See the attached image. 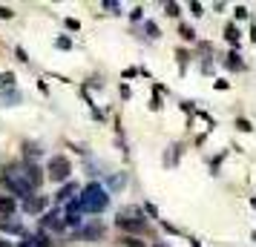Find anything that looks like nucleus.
Segmentation results:
<instances>
[{
    "label": "nucleus",
    "instance_id": "9d476101",
    "mask_svg": "<svg viewBox=\"0 0 256 247\" xmlns=\"http://www.w3.org/2000/svg\"><path fill=\"white\" fill-rule=\"evenodd\" d=\"M84 239H101L104 236V224H90V227H84L81 230Z\"/></svg>",
    "mask_w": 256,
    "mask_h": 247
},
{
    "label": "nucleus",
    "instance_id": "6ab92c4d",
    "mask_svg": "<svg viewBox=\"0 0 256 247\" xmlns=\"http://www.w3.org/2000/svg\"><path fill=\"white\" fill-rule=\"evenodd\" d=\"M0 81H3V89H6V86H12V83H14V72H3V75H0Z\"/></svg>",
    "mask_w": 256,
    "mask_h": 247
},
{
    "label": "nucleus",
    "instance_id": "bb28decb",
    "mask_svg": "<svg viewBox=\"0 0 256 247\" xmlns=\"http://www.w3.org/2000/svg\"><path fill=\"white\" fill-rule=\"evenodd\" d=\"M236 17H239V20H242V17H248V9H244V6H236Z\"/></svg>",
    "mask_w": 256,
    "mask_h": 247
},
{
    "label": "nucleus",
    "instance_id": "cd10ccee",
    "mask_svg": "<svg viewBox=\"0 0 256 247\" xmlns=\"http://www.w3.org/2000/svg\"><path fill=\"white\" fill-rule=\"evenodd\" d=\"M14 52H18V58L24 60V63H26V60H29V58H26V49H24V46H18V49H14Z\"/></svg>",
    "mask_w": 256,
    "mask_h": 247
},
{
    "label": "nucleus",
    "instance_id": "a878e982",
    "mask_svg": "<svg viewBox=\"0 0 256 247\" xmlns=\"http://www.w3.org/2000/svg\"><path fill=\"white\" fill-rule=\"evenodd\" d=\"M190 9H193V14H204V12H202V3H196V0L190 3Z\"/></svg>",
    "mask_w": 256,
    "mask_h": 247
},
{
    "label": "nucleus",
    "instance_id": "f3484780",
    "mask_svg": "<svg viewBox=\"0 0 256 247\" xmlns=\"http://www.w3.org/2000/svg\"><path fill=\"white\" fill-rule=\"evenodd\" d=\"M236 130H242V132H250L254 127H250V121H248V118H236Z\"/></svg>",
    "mask_w": 256,
    "mask_h": 247
},
{
    "label": "nucleus",
    "instance_id": "aec40b11",
    "mask_svg": "<svg viewBox=\"0 0 256 247\" xmlns=\"http://www.w3.org/2000/svg\"><path fill=\"white\" fill-rule=\"evenodd\" d=\"M164 12L170 14V17H178V3H167V6H164Z\"/></svg>",
    "mask_w": 256,
    "mask_h": 247
},
{
    "label": "nucleus",
    "instance_id": "6e6552de",
    "mask_svg": "<svg viewBox=\"0 0 256 247\" xmlns=\"http://www.w3.org/2000/svg\"><path fill=\"white\" fill-rule=\"evenodd\" d=\"M44 227H52V230H60L64 227V219H60V213L58 210H52V213H44Z\"/></svg>",
    "mask_w": 256,
    "mask_h": 247
},
{
    "label": "nucleus",
    "instance_id": "f8f14e48",
    "mask_svg": "<svg viewBox=\"0 0 256 247\" xmlns=\"http://www.w3.org/2000/svg\"><path fill=\"white\" fill-rule=\"evenodd\" d=\"M75 193H78V184H72V181H70V184H64V190L58 193V201H70Z\"/></svg>",
    "mask_w": 256,
    "mask_h": 247
},
{
    "label": "nucleus",
    "instance_id": "412c9836",
    "mask_svg": "<svg viewBox=\"0 0 256 247\" xmlns=\"http://www.w3.org/2000/svg\"><path fill=\"white\" fill-rule=\"evenodd\" d=\"M228 66H230V69H242L244 63H242L239 58H236V55H230V60H228Z\"/></svg>",
    "mask_w": 256,
    "mask_h": 247
},
{
    "label": "nucleus",
    "instance_id": "393cba45",
    "mask_svg": "<svg viewBox=\"0 0 256 247\" xmlns=\"http://www.w3.org/2000/svg\"><path fill=\"white\" fill-rule=\"evenodd\" d=\"M24 150H26V155H38V153H40V150H38V144H26Z\"/></svg>",
    "mask_w": 256,
    "mask_h": 247
},
{
    "label": "nucleus",
    "instance_id": "0eeeda50",
    "mask_svg": "<svg viewBox=\"0 0 256 247\" xmlns=\"http://www.w3.org/2000/svg\"><path fill=\"white\" fill-rule=\"evenodd\" d=\"M24 170H26V181H29V187L38 190V187H40V181H44V176H40V167L29 161V164H24Z\"/></svg>",
    "mask_w": 256,
    "mask_h": 247
},
{
    "label": "nucleus",
    "instance_id": "c756f323",
    "mask_svg": "<svg viewBox=\"0 0 256 247\" xmlns=\"http://www.w3.org/2000/svg\"><path fill=\"white\" fill-rule=\"evenodd\" d=\"M250 35H254V43H256V26H254V32H250Z\"/></svg>",
    "mask_w": 256,
    "mask_h": 247
},
{
    "label": "nucleus",
    "instance_id": "20e7f679",
    "mask_svg": "<svg viewBox=\"0 0 256 247\" xmlns=\"http://www.w3.org/2000/svg\"><path fill=\"white\" fill-rule=\"evenodd\" d=\"M70 173H72L70 158H64V155H52V158H49V178H52V181H66Z\"/></svg>",
    "mask_w": 256,
    "mask_h": 247
},
{
    "label": "nucleus",
    "instance_id": "7ed1b4c3",
    "mask_svg": "<svg viewBox=\"0 0 256 247\" xmlns=\"http://www.w3.org/2000/svg\"><path fill=\"white\" fill-rule=\"evenodd\" d=\"M118 230H124V233L136 236V233H144L147 230V219H144V210H138V207H127V210L118 213Z\"/></svg>",
    "mask_w": 256,
    "mask_h": 247
},
{
    "label": "nucleus",
    "instance_id": "9b49d317",
    "mask_svg": "<svg viewBox=\"0 0 256 247\" xmlns=\"http://www.w3.org/2000/svg\"><path fill=\"white\" fill-rule=\"evenodd\" d=\"M0 230H3V233H9V236H14V233H24V227H20V222H6V219L0 222Z\"/></svg>",
    "mask_w": 256,
    "mask_h": 247
},
{
    "label": "nucleus",
    "instance_id": "ddd939ff",
    "mask_svg": "<svg viewBox=\"0 0 256 247\" xmlns=\"http://www.w3.org/2000/svg\"><path fill=\"white\" fill-rule=\"evenodd\" d=\"M224 37H228V43H233V46H239V29H236V26H228V29H224Z\"/></svg>",
    "mask_w": 256,
    "mask_h": 247
},
{
    "label": "nucleus",
    "instance_id": "423d86ee",
    "mask_svg": "<svg viewBox=\"0 0 256 247\" xmlns=\"http://www.w3.org/2000/svg\"><path fill=\"white\" fill-rule=\"evenodd\" d=\"M66 227H81L84 219H81V207H78V201H72L70 207H66V219H64Z\"/></svg>",
    "mask_w": 256,
    "mask_h": 247
},
{
    "label": "nucleus",
    "instance_id": "f03ea898",
    "mask_svg": "<svg viewBox=\"0 0 256 247\" xmlns=\"http://www.w3.org/2000/svg\"><path fill=\"white\" fill-rule=\"evenodd\" d=\"M0 181H3V187L9 190L12 196H26L29 199V181H26V170L24 164H9L3 167V176H0Z\"/></svg>",
    "mask_w": 256,
    "mask_h": 247
},
{
    "label": "nucleus",
    "instance_id": "1a4fd4ad",
    "mask_svg": "<svg viewBox=\"0 0 256 247\" xmlns=\"http://www.w3.org/2000/svg\"><path fill=\"white\" fill-rule=\"evenodd\" d=\"M14 210H18V201H14L12 196H0V213H3V216H12Z\"/></svg>",
    "mask_w": 256,
    "mask_h": 247
},
{
    "label": "nucleus",
    "instance_id": "4be33fe9",
    "mask_svg": "<svg viewBox=\"0 0 256 247\" xmlns=\"http://www.w3.org/2000/svg\"><path fill=\"white\" fill-rule=\"evenodd\" d=\"M144 26H147V32H150V37H158V26L152 23V20H147Z\"/></svg>",
    "mask_w": 256,
    "mask_h": 247
},
{
    "label": "nucleus",
    "instance_id": "5701e85b",
    "mask_svg": "<svg viewBox=\"0 0 256 247\" xmlns=\"http://www.w3.org/2000/svg\"><path fill=\"white\" fill-rule=\"evenodd\" d=\"M66 29H72V32H78V29H81V23H78L75 17H66Z\"/></svg>",
    "mask_w": 256,
    "mask_h": 247
},
{
    "label": "nucleus",
    "instance_id": "b1692460",
    "mask_svg": "<svg viewBox=\"0 0 256 247\" xmlns=\"http://www.w3.org/2000/svg\"><path fill=\"white\" fill-rule=\"evenodd\" d=\"M12 9H9V6H0V17H3V20H9V17H12Z\"/></svg>",
    "mask_w": 256,
    "mask_h": 247
},
{
    "label": "nucleus",
    "instance_id": "2f4dec72",
    "mask_svg": "<svg viewBox=\"0 0 256 247\" xmlns=\"http://www.w3.org/2000/svg\"><path fill=\"white\" fill-rule=\"evenodd\" d=\"M156 247H164V245H156Z\"/></svg>",
    "mask_w": 256,
    "mask_h": 247
},
{
    "label": "nucleus",
    "instance_id": "2eb2a0df",
    "mask_svg": "<svg viewBox=\"0 0 256 247\" xmlns=\"http://www.w3.org/2000/svg\"><path fill=\"white\" fill-rule=\"evenodd\" d=\"M121 245H124V247H147L138 236H124V239H121Z\"/></svg>",
    "mask_w": 256,
    "mask_h": 247
},
{
    "label": "nucleus",
    "instance_id": "c85d7f7f",
    "mask_svg": "<svg viewBox=\"0 0 256 247\" xmlns=\"http://www.w3.org/2000/svg\"><path fill=\"white\" fill-rule=\"evenodd\" d=\"M0 247H12V242H6V239H0Z\"/></svg>",
    "mask_w": 256,
    "mask_h": 247
},
{
    "label": "nucleus",
    "instance_id": "7c9ffc66",
    "mask_svg": "<svg viewBox=\"0 0 256 247\" xmlns=\"http://www.w3.org/2000/svg\"><path fill=\"white\" fill-rule=\"evenodd\" d=\"M254 242H256V230H254Z\"/></svg>",
    "mask_w": 256,
    "mask_h": 247
},
{
    "label": "nucleus",
    "instance_id": "f257e3e1",
    "mask_svg": "<svg viewBox=\"0 0 256 247\" xmlns=\"http://www.w3.org/2000/svg\"><path fill=\"white\" fill-rule=\"evenodd\" d=\"M78 207H81V213H101L110 207V193H106V187H101V184H86V187L81 190V199H78Z\"/></svg>",
    "mask_w": 256,
    "mask_h": 247
},
{
    "label": "nucleus",
    "instance_id": "39448f33",
    "mask_svg": "<svg viewBox=\"0 0 256 247\" xmlns=\"http://www.w3.org/2000/svg\"><path fill=\"white\" fill-rule=\"evenodd\" d=\"M49 207V199L46 196H29V199L24 201V213H29V216H35V213L46 210Z\"/></svg>",
    "mask_w": 256,
    "mask_h": 247
},
{
    "label": "nucleus",
    "instance_id": "a211bd4d",
    "mask_svg": "<svg viewBox=\"0 0 256 247\" xmlns=\"http://www.w3.org/2000/svg\"><path fill=\"white\" fill-rule=\"evenodd\" d=\"M55 46L66 52V49H72V37H58V40H55Z\"/></svg>",
    "mask_w": 256,
    "mask_h": 247
},
{
    "label": "nucleus",
    "instance_id": "4468645a",
    "mask_svg": "<svg viewBox=\"0 0 256 247\" xmlns=\"http://www.w3.org/2000/svg\"><path fill=\"white\" fill-rule=\"evenodd\" d=\"M127 184V173H121V176H112L110 178V190H121Z\"/></svg>",
    "mask_w": 256,
    "mask_h": 247
},
{
    "label": "nucleus",
    "instance_id": "dca6fc26",
    "mask_svg": "<svg viewBox=\"0 0 256 247\" xmlns=\"http://www.w3.org/2000/svg\"><path fill=\"white\" fill-rule=\"evenodd\" d=\"M178 35L184 37V40H190V43H193V40H196V32H193V29H190V26H182V29H178Z\"/></svg>",
    "mask_w": 256,
    "mask_h": 247
}]
</instances>
